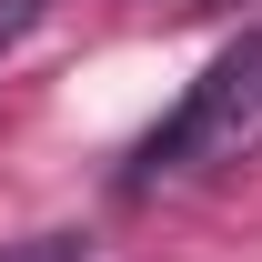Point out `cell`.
<instances>
[{"label":"cell","mask_w":262,"mask_h":262,"mask_svg":"<svg viewBox=\"0 0 262 262\" xmlns=\"http://www.w3.org/2000/svg\"><path fill=\"white\" fill-rule=\"evenodd\" d=\"M252 151H262V31H242L222 61L182 91V111L131 151V182H192V171L252 162Z\"/></svg>","instance_id":"cell-1"},{"label":"cell","mask_w":262,"mask_h":262,"mask_svg":"<svg viewBox=\"0 0 262 262\" xmlns=\"http://www.w3.org/2000/svg\"><path fill=\"white\" fill-rule=\"evenodd\" d=\"M31 20H40V0H0V51H10V40L31 31Z\"/></svg>","instance_id":"cell-2"},{"label":"cell","mask_w":262,"mask_h":262,"mask_svg":"<svg viewBox=\"0 0 262 262\" xmlns=\"http://www.w3.org/2000/svg\"><path fill=\"white\" fill-rule=\"evenodd\" d=\"M10 262H81V242H71V232H51L40 252H10Z\"/></svg>","instance_id":"cell-3"}]
</instances>
